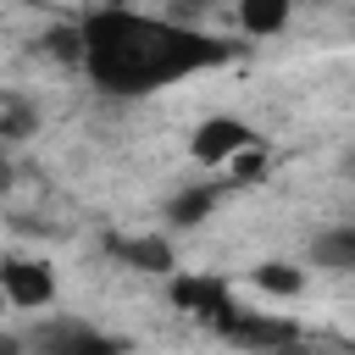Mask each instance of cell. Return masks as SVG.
Wrapping results in <instances>:
<instances>
[{
    "label": "cell",
    "instance_id": "cell-2",
    "mask_svg": "<svg viewBox=\"0 0 355 355\" xmlns=\"http://www.w3.org/2000/svg\"><path fill=\"white\" fill-rule=\"evenodd\" d=\"M0 294H6V305H17V311H39V305L55 300V272H50L44 261L6 255V261H0Z\"/></svg>",
    "mask_w": 355,
    "mask_h": 355
},
{
    "label": "cell",
    "instance_id": "cell-10",
    "mask_svg": "<svg viewBox=\"0 0 355 355\" xmlns=\"http://www.w3.org/2000/svg\"><path fill=\"white\" fill-rule=\"evenodd\" d=\"M255 288L294 300V294L305 288V272H300V266H288V261H266V266H255Z\"/></svg>",
    "mask_w": 355,
    "mask_h": 355
},
{
    "label": "cell",
    "instance_id": "cell-11",
    "mask_svg": "<svg viewBox=\"0 0 355 355\" xmlns=\"http://www.w3.org/2000/svg\"><path fill=\"white\" fill-rule=\"evenodd\" d=\"M33 133V105L11 89H0V139H28Z\"/></svg>",
    "mask_w": 355,
    "mask_h": 355
},
{
    "label": "cell",
    "instance_id": "cell-6",
    "mask_svg": "<svg viewBox=\"0 0 355 355\" xmlns=\"http://www.w3.org/2000/svg\"><path fill=\"white\" fill-rule=\"evenodd\" d=\"M311 261H316L322 272H355V222L327 227V233L311 244Z\"/></svg>",
    "mask_w": 355,
    "mask_h": 355
},
{
    "label": "cell",
    "instance_id": "cell-4",
    "mask_svg": "<svg viewBox=\"0 0 355 355\" xmlns=\"http://www.w3.org/2000/svg\"><path fill=\"white\" fill-rule=\"evenodd\" d=\"M227 344H250V349H277V344H294L300 338V327L294 322H283V316H261V311H233L222 327H216Z\"/></svg>",
    "mask_w": 355,
    "mask_h": 355
},
{
    "label": "cell",
    "instance_id": "cell-9",
    "mask_svg": "<svg viewBox=\"0 0 355 355\" xmlns=\"http://www.w3.org/2000/svg\"><path fill=\"white\" fill-rule=\"evenodd\" d=\"M216 183H200V189H183L172 205H166V222H178V227H194V222H205V211L216 205Z\"/></svg>",
    "mask_w": 355,
    "mask_h": 355
},
{
    "label": "cell",
    "instance_id": "cell-12",
    "mask_svg": "<svg viewBox=\"0 0 355 355\" xmlns=\"http://www.w3.org/2000/svg\"><path fill=\"white\" fill-rule=\"evenodd\" d=\"M39 344L44 349H111V338H100L89 327H61V333H44Z\"/></svg>",
    "mask_w": 355,
    "mask_h": 355
},
{
    "label": "cell",
    "instance_id": "cell-7",
    "mask_svg": "<svg viewBox=\"0 0 355 355\" xmlns=\"http://www.w3.org/2000/svg\"><path fill=\"white\" fill-rule=\"evenodd\" d=\"M294 0H239V22L250 39H266V33H283Z\"/></svg>",
    "mask_w": 355,
    "mask_h": 355
},
{
    "label": "cell",
    "instance_id": "cell-1",
    "mask_svg": "<svg viewBox=\"0 0 355 355\" xmlns=\"http://www.w3.org/2000/svg\"><path fill=\"white\" fill-rule=\"evenodd\" d=\"M233 55L227 39H211L178 17H139L105 6L83 22V67L105 94H150L161 83L194 78Z\"/></svg>",
    "mask_w": 355,
    "mask_h": 355
},
{
    "label": "cell",
    "instance_id": "cell-8",
    "mask_svg": "<svg viewBox=\"0 0 355 355\" xmlns=\"http://www.w3.org/2000/svg\"><path fill=\"white\" fill-rule=\"evenodd\" d=\"M111 250L139 272H172V244L166 239H111Z\"/></svg>",
    "mask_w": 355,
    "mask_h": 355
},
{
    "label": "cell",
    "instance_id": "cell-13",
    "mask_svg": "<svg viewBox=\"0 0 355 355\" xmlns=\"http://www.w3.org/2000/svg\"><path fill=\"white\" fill-rule=\"evenodd\" d=\"M0 305H6V294H0Z\"/></svg>",
    "mask_w": 355,
    "mask_h": 355
},
{
    "label": "cell",
    "instance_id": "cell-5",
    "mask_svg": "<svg viewBox=\"0 0 355 355\" xmlns=\"http://www.w3.org/2000/svg\"><path fill=\"white\" fill-rule=\"evenodd\" d=\"M244 144H255L250 122H239V116H211V122H200V133H194V161H200V166H227Z\"/></svg>",
    "mask_w": 355,
    "mask_h": 355
},
{
    "label": "cell",
    "instance_id": "cell-3",
    "mask_svg": "<svg viewBox=\"0 0 355 355\" xmlns=\"http://www.w3.org/2000/svg\"><path fill=\"white\" fill-rule=\"evenodd\" d=\"M172 305L189 311V316H200V322H211V327H222L239 311V300L227 294L222 277H172Z\"/></svg>",
    "mask_w": 355,
    "mask_h": 355
}]
</instances>
